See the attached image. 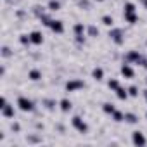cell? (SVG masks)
<instances>
[{
  "mask_svg": "<svg viewBox=\"0 0 147 147\" xmlns=\"http://www.w3.org/2000/svg\"><path fill=\"white\" fill-rule=\"evenodd\" d=\"M16 106H18V107H19V111H23V113H31V111H35V109H36L35 102H33L31 99L24 97V95L18 97V102H16Z\"/></svg>",
  "mask_w": 147,
  "mask_h": 147,
  "instance_id": "6da1fadb",
  "label": "cell"
},
{
  "mask_svg": "<svg viewBox=\"0 0 147 147\" xmlns=\"http://www.w3.org/2000/svg\"><path fill=\"white\" fill-rule=\"evenodd\" d=\"M85 87H87V83L82 78H71L69 82H66V92H76V90H82Z\"/></svg>",
  "mask_w": 147,
  "mask_h": 147,
  "instance_id": "7a4b0ae2",
  "label": "cell"
},
{
  "mask_svg": "<svg viewBox=\"0 0 147 147\" xmlns=\"http://www.w3.org/2000/svg\"><path fill=\"white\" fill-rule=\"evenodd\" d=\"M71 125H73V128H75L76 131H80V133H87V131H88V125H87V121H85L83 118H80V116H73Z\"/></svg>",
  "mask_w": 147,
  "mask_h": 147,
  "instance_id": "3957f363",
  "label": "cell"
},
{
  "mask_svg": "<svg viewBox=\"0 0 147 147\" xmlns=\"http://www.w3.org/2000/svg\"><path fill=\"white\" fill-rule=\"evenodd\" d=\"M109 38L116 43V45H123L125 43V33L121 28H111L109 30Z\"/></svg>",
  "mask_w": 147,
  "mask_h": 147,
  "instance_id": "277c9868",
  "label": "cell"
},
{
  "mask_svg": "<svg viewBox=\"0 0 147 147\" xmlns=\"http://www.w3.org/2000/svg\"><path fill=\"white\" fill-rule=\"evenodd\" d=\"M131 144L133 145H147V137L140 131V130H135L133 133H131Z\"/></svg>",
  "mask_w": 147,
  "mask_h": 147,
  "instance_id": "5b68a950",
  "label": "cell"
},
{
  "mask_svg": "<svg viewBox=\"0 0 147 147\" xmlns=\"http://www.w3.org/2000/svg\"><path fill=\"white\" fill-rule=\"evenodd\" d=\"M119 71H121V75H123L126 80L135 78V69L131 67V64H130V62H123V64H121V67H119Z\"/></svg>",
  "mask_w": 147,
  "mask_h": 147,
  "instance_id": "8992f818",
  "label": "cell"
},
{
  "mask_svg": "<svg viewBox=\"0 0 147 147\" xmlns=\"http://www.w3.org/2000/svg\"><path fill=\"white\" fill-rule=\"evenodd\" d=\"M0 113H2V116L5 118V119H12L14 116H16V109H14V106L12 104H5L4 107H0Z\"/></svg>",
  "mask_w": 147,
  "mask_h": 147,
  "instance_id": "52a82bcc",
  "label": "cell"
},
{
  "mask_svg": "<svg viewBox=\"0 0 147 147\" xmlns=\"http://www.w3.org/2000/svg\"><path fill=\"white\" fill-rule=\"evenodd\" d=\"M50 31L55 33V35H62V33H64V23H62L61 19H54V21L50 23Z\"/></svg>",
  "mask_w": 147,
  "mask_h": 147,
  "instance_id": "ba28073f",
  "label": "cell"
},
{
  "mask_svg": "<svg viewBox=\"0 0 147 147\" xmlns=\"http://www.w3.org/2000/svg\"><path fill=\"white\" fill-rule=\"evenodd\" d=\"M140 52L138 50H130V52H126V55H125V62H130V64H137V61L140 59Z\"/></svg>",
  "mask_w": 147,
  "mask_h": 147,
  "instance_id": "9c48e42d",
  "label": "cell"
},
{
  "mask_svg": "<svg viewBox=\"0 0 147 147\" xmlns=\"http://www.w3.org/2000/svg\"><path fill=\"white\" fill-rule=\"evenodd\" d=\"M30 38H31V45H42L43 40H45L42 31H31L30 33Z\"/></svg>",
  "mask_w": 147,
  "mask_h": 147,
  "instance_id": "30bf717a",
  "label": "cell"
},
{
  "mask_svg": "<svg viewBox=\"0 0 147 147\" xmlns=\"http://www.w3.org/2000/svg\"><path fill=\"white\" fill-rule=\"evenodd\" d=\"M123 19H125L128 24H137V23H138L137 12H123Z\"/></svg>",
  "mask_w": 147,
  "mask_h": 147,
  "instance_id": "8fae6325",
  "label": "cell"
},
{
  "mask_svg": "<svg viewBox=\"0 0 147 147\" xmlns=\"http://www.w3.org/2000/svg\"><path fill=\"white\" fill-rule=\"evenodd\" d=\"M59 107H61V111H62V113H69V111L73 109V102H71L69 99H66V97H64V99H61V100H59Z\"/></svg>",
  "mask_w": 147,
  "mask_h": 147,
  "instance_id": "7c38bea8",
  "label": "cell"
},
{
  "mask_svg": "<svg viewBox=\"0 0 147 147\" xmlns=\"http://www.w3.org/2000/svg\"><path fill=\"white\" fill-rule=\"evenodd\" d=\"M42 106L47 111H54L57 107V102H55V99H42Z\"/></svg>",
  "mask_w": 147,
  "mask_h": 147,
  "instance_id": "4fadbf2b",
  "label": "cell"
},
{
  "mask_svg": "<svg viewBox=\"0 0 147 147\" xmlns=\"http://www.w3.org/2000/svg\"><path fill=\"white\" fill-rule=\"evenodd\" d=\"M28 78H30L31 82H40V80H42V71H40V69H30Z\"/></svg>",
  "mask_w": 147,
  "mask_h": 147,
  "instance_id": "5bb4252c",
  "label": "cell"
},
{
  "mask_svg": "<svg viewBox=\"0 0 147 147\" xmlns=\"http://www.w3.org/2000/svg\"><path fill=\"white\" fill-rule=\"evenodd\" d=\"M92 78H94L95 82L104 80V69H102V67H94V69H92Z\"/></svg>",
  "mask_w": 147,
  "mask_h": 147,
  "instance_id": "9a60e30c",
  "label": "cell"
},
{
  "mask_svg": "<svg viewBox=\"0 0 147 147\" xmlns=\"http://www.w3.org/2000/svg\"><path fill=\"white\" fill-rule=\"evenodd\" d=\"M99 28L95 26V24H88L87 26V36H90V38H97L99 36Z\"/></svg>",
  "mask_w": 147,
  "mask_h": 147,
  "instance_id": "2e32d148",
  "label": "cell"
},
{
  "mask_svg": "<svg viewBox=\"0 0 147 147\" xmlns=\"http://www.w3.org/2000/svg\"><path fill=\"white\" fill-rule=\"evenodd\" d=\"M73 31H75V35H87V26L83 23H76L73 26Z\"/></svg>",
  "mask_w": 147,
  "mask_h": 147,
  "instance_id": "e0dca14e",
  "label": "cell"
},
{
  "mask_svg": "<svg viewBox=\"0 0 147 147\" xmlns=\"http://www.w3.org/2000/svg\"><path fill=\"white\" fill-rule=\"evenodd\" d=\"M119 87H121V85H119V80H118V78H109V80H107V88H109V90L116 92Z\"/></svg>",
  "mask_w": 147,
  "mask_h": 147,
  "instance_id": "ac0fdd59",
  "label": "cell"
},
{
  "mask_svg": "<svg viewBox=\"0 0 147 147\" xmlns=\"http://www.w3.org/2000/svg\"><path fill=\"white\" fill-rule=\"evenodd\" d=\"M116 97L119 99V100H126L130 95H128V88H125V87H119L118 90H116Z\"/></svg>",
  "mask_w": 147,
  "mask_h": 147,
  "instance_id": "d6986e66",
  "label": "cell"
},
{
  "mask_svg": "<svg viewBox=\"0 0 147 147\" xmlns=\"http://www.w3.org/2000/svg\"><path fill=\"white\" fill-rule=\"evenodd\" d=\"M125 121L128 125H135V123H138V116L135 113H125Z\"/></svg>",
  "mask_w": 147,
  "mask_h": 147,
  "instance_id": "ffe728a7",
  "label": "cell"
},
{
  "mask_svg": "<svg viewBox=\"0 0 147 147\" xmlns=\"http://www.w3.org/2000/svg\"><path fill=\"white\" fill-rule=\"evenodd\" d=\"M47 7H49L50 12H57V11H61V2H59V0H49Z\"/></svg>",
  "mask_w": 147,
  "mask_h": 147,
  "instance_id": "44dd1931",
  "label": "cell"
},
{
  "mask_svg": "<svg viewBox=\"0 0 147 147\" xmlns=\"http://www.w3.org/2000/svg\"><path fill=\"white\" fill-rule=\"evenodd\" d=\"M38 19H40V23H42L43 26H47V28H50V23L54 21V19H52V16H50V14H47V12H45V14H42Z\"/></svg>",
  "mask_w": 147,
  "mask_h": 147,
  "instance_id": "7402d4cb",
  "label": "cell"
},
{
  "mask_svg": "<svg viewBox=\"0 0 147 147\" xmlns=\"http://www.w3.org/2000/svg\"><path fill=\"white\" fill-rule=\"evenodd\" d=\"M102 111H104L106 114H109V116H111V114L116 111V106H114L113 102H104V104H102Z\"/></svg>",
  "mask_w": 147,
  "mask_h": 147,
  "instance_id": "603a6c76",
  "label": "cell"
},
{
  "mask_svg": "<svg viewBox=\"0 0 147 147\" xmlns=\"http://www.w3.org/2000/svg\"><path fill=\"white\" fill-rule=\"evenodd\" d=\"M111 118H113V121L121 123V121H125V113H123V111H119V109H116V111L111 114Z\"/></svg>",
  "mask_w": 147,
  "mask_h": 147,
  "instance_id": "cb8c5ba5",
  "label": "cell"
},
{
  "mask_svg": "<svg viewBox=\"0 0 147 147\" xmlns=\"http://www.w3.org/2000/svg\"><path fill=\"white\" fill-rule=\"evenodd\" d=\"M102 24L104 26H107V28H113V24H114V18L113 16H109V14H106V16H102Z\"/></svg>",
  "mask_w": 147,
  "mask_h": 147,
  "instance_id": "d4e9b609",
  "label": "cell"
},
{
  "mask_svg": "<svg viewBox=\"0 0 147 147\" xmlns=\"http://www.w3.org/2000/svg\"><path fill=\"white\" fill-rule=\"evenodd\" d=\"M26 142H28V144H42V137H40V135H35V133H31V135H28V137H26Z\"/></svg>",
  "mask_w": 147,
  "mask_h": 147,
  "instance_id": "484cf974",
  "label": "cell"
},
{
  "mask_svg": "<svg viewBox=\"0 0 147 147\" xmlns=\"http://www.w3.org/2000/svg\"><path fill=\"white\" fill-rule=\"evenodd\" d=\"M12 54H14V52H12L7 45H4V47H2V50H0V55H2V59H7V57H11Z\"/></svg>",
  "mask_w": 147,
  "mask_h": 147,
  "instance_id": "4316f807",
  "label": "cell"
},
{
  "mask_svg": "<svg viewBox=\"0 0 147 147\" xmlns=\"http://www.w3.org/2000/svg\"><path fill=\"white\" fill-rule=\"evenodd\" d=\"M123 12H137V7H135V4L133 2H125V5H123Z\"/></svg>",
  "mask_w": 147,
  "mask_h": 147,
  "instance_id": "83f0119b",
  "label": "cell"
},
{
  "mask_svg": "<svg viewBox=\"0 0 147 147\" xmlns=\"http://www.w3.org/2000/svg\"><path fill=\"white\" fill-rule=\"evenodd\" d=\"M19 43L24 45V47H30V45H31V38H30V35H21V36H19Z\"/></svg>",
  "mask_w": 147,
  "mask_h": 147,
  "instance_id": "f1b7e54d",
  "label": "cell"
},
{
  "mask_svg": "<svg viewBox=\"0 0 147 147\" xmlns=\"http://www.w3.org/2000/svg\"><path fill=\"white\" fill-rule=\"evenodd\" d=\"M78 5L82 9H85V11H90L92 9V2H90V0H78Z\"/></svg>",
  "mask_w": 147,
  "mask_h": 147,
  "instance_id": "f546056e",
  "label": "cell"
},
{
  "mask_svg": "<svg viewBox=\"0 0 147 147\" xmlns=\"http://www.w3.org/2000/svg\"><path fill=\"white\" fill-rule=\"evenodd\" d=\"M138 94H140V90H138V87H137V85L128 87V95H130V97H138Z\"/></svg>",
  "mask_w": 147,
  "mask_h": 147,
  "instance_id": "4dcf8cb0",
  "label": "cell"
},
{
  "mask_svg": "<svg viewBox=\"0 0 147 147\" xmlns=\"http://www.w3.org/2000/svg\"><path fill=\"white\" fill-rule=\"evenodd\" d=\"M42 14H45V7H42V5H35V7H33V16L40 18Z\"/></svg>",
  "mask_w": 147,
  "mask_h": 147,
  "instance_id": "1f68e13d",
  "label": "cell"
},
{
  "mask_svg": "<svg viewBox=\"0 0 147 147\" xmlns=\"http://www.w3.org/2000/svg\"><path fill=\"white\" fill-rule=\"evenodd\" d=\"M75 42H76L78 45H85L87 38H85V35H75Z\"/></svg>",
  "mask_w": 147,
  "mask_h": 147,
  "instance_id": "d6a6232c",
  "label": "cell"
},
{
  "mask_svg": "<svg viewBox=\"0 0 147 147\" xmlns=\"http://www.w3.org/2000/svg\"><path fill=\"white\" fill-rule=\"evenodd\" d=\"M11 130H12L14 133H19V131H21V125H19L18 121H12V123H11Z\"/></svg>",
  "mask_w": 147,
  "mask_h": 147,
  "instance_id": "836d02e7",
  "label": "cell"
},
{
  "mask_svg": "<svg viewBox=\"0 0 147 147\" xmlns=\"http://www.w3.org/2000/svg\"><path fill=\"white\" fill-rule=\"evenodd\" d=\"M144 97H145V102H147V90H144Z\"/></svg>",
  "mask_w": 147,
  "mask_h": 147,
  "instance_id": "e575fe53",
  "label": "cell"
},
{
  "mask_svg": "<svg viewBox=\"0 0 147 147\" xmlns=\"http://www.w3.org/2000/svg\"><path fill=\"white\" fill-rule=\"evenodd\" d=\"M138 2H140V4H144V5H145V4H147V0H138Z\"/></svg>",
  "mask_w": 147,
  "mask_h": 147,
  "instance_id": "d590c367",
  "label": "cell"
},
{
  "mask_svg": "<svg viewBox=\"0 0 147 147\" xmlns=\"http://www.w3.org/2000/svg\"><path fill=\"white\" fill-rule=\"evenodd\" d=\"M94 2H104V0H94Z\"/></svg>",
  "mask_w": 147,
  "mask_h": 147,
  "instance_id": "8d00e7d4",
  "label": "cell"
},
{
  "mask_svg": "<svg viewBox=\"0 0 147 147\" xmlns=\"http://www.w3.org/2000/svg\"><path fill=\"white\" fill-rule=\"evenodd\" d=\"M145 119H147V113H145Z\"/></svg>",
  "mask_w": 147,
  "mask_h": 147,
  "instance_id": "74e56055",
  "label": "cell"
},
{
  "mask_svg": "<svg viewBox=\"0 0 147 147\" xmlns=\"http://www.w3.org/2000/svg\"><path fill=\"white\" fill-rule=\"evenodd\" d=\"M145 45H147V40H145Z\"/></svg>",
  "mask_w": 147,
  "mask_h": 147,
  "instance_id": "f35d334b",
  "label": "cell"
},
{
  "mask_svg": "<svg viewBox=\"0 0 147 147\" xmlns=\"http://www.w3.org/2000/svg\"><path fill=\"white\" fill-rule=\"evenodd\" d=\"M145 9H147V4H145Z\"/></svg>",
  "mask_w": 147,
  "mask_h": 147,
  "instance_id": "ab89813d",
  "label": "cell"
},
{
  "mask_svg": "<svg viewBox=\"0 0 147 147\" xmlns=\"http://www.w3.org/2000/svg\"><path fill=\"white\" fill-rule=\"evenodd\" d=\"M5 2H7V0H5Z\"/></svg>",
  "mask_w": 147,
  "mask_h": 147,
  "instance_id": "60d3db41",
  "label": "cell"
}]
</instances>
